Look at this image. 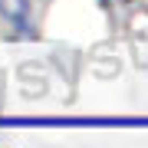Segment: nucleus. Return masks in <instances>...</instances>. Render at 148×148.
<instances>
[{
  "label": "nucleus",
  "instance_id": "nucleus-1",
  "mask_svg": "<svg viewBox=\"0 0 148 148\" xmlns=\"http://www.w3.org/2000/svg\"><path fill=\"white\" fill-rule=\"evenodd\" d=\"M30 128V125H148V119H0V128Z\"/></svg>",
  "mask_w": 148,
  "mask_h": 148
},
{
  "label": "nucleus",
  "instance_id": "nucleus-2",
  "mask_svg": "<svg viewBox=\"0 0 148 148\" xmlns=\"http://www.w3.org/2000/svg\"><path fill=\"white\" fill-rule=\"evenodd\" d=\"M0 13L16 27H27L30 20V0H0Z\"/></svg>",
  "mask_w": 148,
  "mask_h": 148
}]
</instances>
